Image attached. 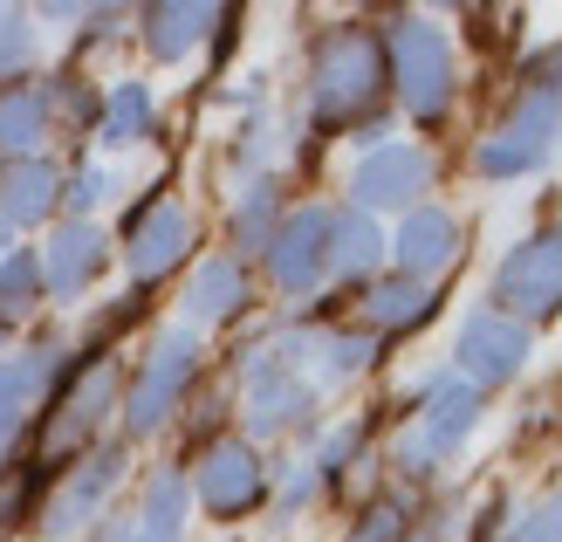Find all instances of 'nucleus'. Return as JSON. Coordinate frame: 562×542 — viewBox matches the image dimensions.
Segmentation results:
<instances>
[{"instance_id":"obj_1","label":"nucleus","mask_w":562,"mask_h":542,"mask_svg":"<svg viewBox=\"0 0 562 542\" xmlns=\"http://www.w3.org/2000/svg\"><path fill=\"white\" fill-rule=\"evenodd\" d=\"M384 90V42L371 27H329L308 55V103H316L323 124H350L378 103Z\"/></svg>"},{"instance_id":"obj_2","label":"nucleus","mask_w":562,"mask_h":542,"mask_svg":"<svg viewBox=\"0 0 562 542\" xmlns=\"http://www.w3.org/2000/svg\"><path fill=\"white\" fill-rule=\"evenodd\" d=\"M453 42H446V27H432L426 14H405L391 21L384 35V82H398V97L412 118H439L446 103H453Z\"/></svg>"},{"instance_id":"obj_3","label":"nucleus","mask_w":562,"mask_h":542,"mask_svg":"<svg viewBox=\"0 0 562 542\" xmlns=\"http://www.w3.org/2000/svg\"><path fill=\"white\" fill-rule=\"evenodd\" d=\"M481 425V391H473L467 378H453V370H439V378L418 391V419L412 433L398 440V467L405 474H432L439 461H453L460 440Z\"/></svg>"},{"instance_id":"obj_4","label":"nucleus","mask_w":562,"mask_h":542,"mask_svg":"<svg viewBox=\"0 0 562 542\" xmlns=\"http://www.w3.org/2000/svg\"><path fill=\"white\" fill-rule=\"evenodd\" d=\"M192 370H200V330H186V323L158 330V344L145 351V370H137V385H131V406H124L131 440H145L172 419V406L192 385Z\"/></svg>"},{"instance_id":"obj_5","label":"nucleus","mask_w":562,"mask_h":542,"mask_svg":"<svg viewBox=\"0 0 562 542\" xmlns=\"http://www.w3.org/2000/svg\"><path fill=\"white\" fill-rule=\"evenodd\" d=\"M302 364H308V336H274V344H261L247 357L240 391H247V425H255V433H281V425L308 406Z\"/></svg>"},{"instance_id":"obj_6","label":"nucleus","mask_w":562,"mask_h":542,"mask_svg":"<svg viewBox=\"0 0 562 542\" xmlns=\"http://www.w3.org/2000/svg\"><path fill=\"white\" fill-rule=\"evenodd\" d=\"M110 406H117V364H110V357H90V364H82L76 378H69V391L55 398V412H48L42 440H35V467L48 474L55 461H69V453L103 425Z\"/></svg>"},{"instance_id":"obj_7","label":"nucleus","mask_w":562,"mask_h":542,"mask_svg":"<svg viewBox=\"0 0 562 542\" xmlns=\"http://www.w3.org/2000/svg\"><path fill=\"white\" fill-rule=\"evenodd\" d=\"M549 137H555V82H528V97L515 103V118L501 124L494 137H481L473 152V173L487 179H521L549 158Z\"/></svg>"},{"instance_id":"obj_8","label":"nucleus","mask_w":562,"mask_h":542,"mask_svg":"<svg viewBox=\"0 0 562 542\" xmlns=\"http://www.w3.org/2000/svg\"><path fill=\"white\" fill-rule=\"evenodd\" d=\"M494 302H501V317H515V323L555 317V302H562V247H555V234H528L508 262H501Z\"/></svg>"},{"instance_id":"obj_9","label":"nucleus","mask_w":562,"mask_h":542,"mask_svg":"<svg viewBox=\"0 0 562 542\" xmlns=\"http://www.w3.org/2000/svg\"><path fill=\"white\" fill-rule=\"evenodd\" d=\"M453 378H467L473 391L481 385H515L521 364H528V323L501 317V309H481V317L460 323V344H453Z\"/></svg>"},{"instance_id":"obj_10","label":"nucleus","mask_w":562,"mask_h":542,"mask_svg":"<svg viewBox=\"0 0 562 542\" xmlns=\"http://www.w3.org/2000/svg\"><path fill=\"white\" fill-rule=\"evenodd\" d=\"M261 488H268V467H261V453L247 446V440H213L206 453H200V474H192V495H200L220 522H234V516H247V508L261 501Z\"/></svg>"},{"instance_id":"obj_11","label":"nucleus","mask_w":562,"mask_h":542,"mask_svg":"<svg viewBox=\"0 0 562 542\" xmlns=\"http://www.w3.org/2000/svg\"><path fill=\"white\" fill-rule=\"evenodd\" d=\"M329 262V213L323 207H302V213H281L274 241H268V275L281 296H308L323 281Z\"/></svg>"},{"instance_id":"obj_12","label":"nucleus","mask_w":562,"mask_h":542,"mask_svg":"<svg viewBox=\"0 0 562 542\" xmlns=\"http://www.w3.org/2000/svg\"><path fill=\"white\" fill-rule=\"evenodd\" d=\"M426 186H432V158L418 152V145H378V152L350 173L357 213H363V207H398V213H412Z\"/></svg>"},{"instance_id":"obj_13","label":"nucleus","mask_w":562,"mask_h":542,"mask_svg":"<svg viewBox=\"0 0 562 542\" xmlns=\"http://www.w3.org/2000/svg\"><path fill=\"white\" fill-rule=\"evenodd\" d=\"M124 234H131V275L137 281H158V275H172L179 262H186V247H192V213L186 207H137L131 220H124Z\"/></svg>"},{"instance_id":"obj_14","label":"nucleus","mask_w":562,"mask_h":542,"mask_svg":"<svg viewBox=\"0 0 562 542\" xmlns=\"http://www.w3.org/2000/svg\"><path fill=\"white\" fill-rule=\"evenodd\" d=\"M384 247H391V262H398L405 281H432L460 262V220L439 213V207H412L398 220V241H384Z\"/></svg>"},{"instance_id":"obj_15","label":"nucleus","mask_w":562,"mask_h":542,"mask_svg":"<svg viewBox=\"0 0 562 542\" xmlns=\"http://www.w3.org/2000/svg\"><path fill=\"white\" fill-rule=\"evenodd\" d=\"M35 254H42V289H48V296H63V302H76V296L103 275L110 241L97 234L90 220H63V226H55V241L35 247Z\"/></svg>"},{"instance_id":"obj_16","label":"nucleus","mask_w":562,"mask_h":542,"mask_svg":"<svg viewBox=\"0 0 562 542\" xmlns=\"http://www.w3.org/2000/svg\"><path fill=\"white\" fill-rule=\"evenodd\" d=\"M117 461L124 453L117 446H103V453H90V461L76 467V480H63L55 488V501H48V535H76V529H90V516H97V501L117 488Z\"/></svg>"},{"instance_id":"obj_17","label":"nucleus","mask_w":562,"mask_h":542,"mask_svg":"<svg viewBox=\"0 0 562 542\" xmlns=\"http://www.w3.org/2000/svg\"><path fill=\"white\" fill-rule=\"evenodd\" d=\"M55 207H63V173H55L48 158H8V173H0V220L35 226Z\"/></svg>"},{"instance_id":"obj_18","label":"nucleus","mask_w":562,"mask_h":542,"mask_svg":"<svg viewBox=\"0 0 562 542\" xmlns=\"http://www.w3.org/2000/svg\"><path fill=\"white\" fill-rule=\"evenodd\" d=\"M247 309V268L234 262V254H213V262H200V275H192L186 289V330L200 323H227Z\"/></svg>"},{"instance_id":"obj_19","label":"nucleus","mask_w":562,"mask_h":542,"mask_svg":"<svg viewBox=\"0 0 562 542\" xmlns=\"http://www.w3.org/2000/svg\"><path fill=\"white\" fill-rule=\"evenodd\" d=\"M384 262V234H378V220L371 213H329V262L323 275L336 281H371V268Z\"/></svg>"},{"instance_id":"obj_20","label":"nucleus","mask_w":562,"mask_h":542,"mask_svg":"<svg viewBox=\"0 0 562 542\" xmlns=\"http://www.w3.org/2000/svg\"><path fill=\"white\" fill-rule=\"evenodd\" d=\"M55 344H35V351H21V357H8L0 364V440L14 433V425L35 412V398H42V385L55 378Z\"/></svg>"},{"instance_id":"obj_21","label":"nucleus","mask_w":562,"mask_h":542,"mask_svg":"<svg viewBox=\"0 0 562 542\" xmlns=\"http://www.w3.org/2000/svg\"><path fill=\"white\" fill-rule=\"evenodd\" d=\"M151 124H158V103H151V82H117V90L103 97V110H97V137L110 152H131V145H145L151 137Z\"/></svg>"},{"instance_id":"obj_22","label":"nucleus","mask_w":562,"mask_h":542,"mask_svg":"<svg viewBox=\"0 0 562 542\" xmlns=\"http://www.w3.org/2000/svg\"><path fill=\"white\" fill-rule=\"evenodd\" d=\"M439 309V296L426 289V281H405V275H384L363 289V323L371 330H418Z\"/></svg>"},{"instance_id":"obj_23","label":"nucleus","mask_w":562,"mask_h":542,"mask_svg":"<svg viewBox=\"0 0 562 542\" xmlns=\"http://www.w3.org/2000/svg\"><path fill=\"white\" fill-rule=\"evenodd\" d=\"M48 118H55V97L42 82H21V90L0 97V152L14 158H35V145L48 137Z\"/></svg>"},{"instance_id":"obj_24","label":"nucleus","mask_w":562,"mask_h":542,"mask_svg":"<svg viewBox=\"0 0 562 542\" xmlns=\"http://www.w3.org/2000/svg\"><path fill=\"white\" fill-rule=\"evenodd\" d=\"M137 21H145V42H151V55H165V63H179V55H192V48L206 42V27L220 21V8H179V0H165V8H145Z\"/></svg>"},{"instance_id":"obj_25","label":"nucleus","mask_w":562,"mask_h":542,"mask_svg":"<svg viewBox=\"0 0 562 542\" xmlns=\"http://www.w3.org/2000/svg\"><path fill=\"white\" fill-rule=\"evenodd\" d=\"M131 522H137V542H179L186 535V474H158Z\"/></svg>"},{"instance_id":"obj_26","label":"nucleus","mask_w":562,"mask_h":542,"mask_svg":"<svg viewBox=\"0 0 562 542\" xmlns=\"http://www.w3.org/2000/svg\"><path fill=\"white\" fill-rule=\"evenodd\" d=\"M35 302H42V254L35 247H8L0 254V330L35 317Z\"/></svg>"},{"instance_id":"obj_27","label":"nucleus","mask_w":562,"mask_h":542,"mask_svg":"<svg viewBox=\"0 0 562 542\" xmlns=\"http://www.w3.org/2000/svg\"><path fill=\"white\" fill-rule=\"evenodd\" d=\"M308 357H316L323 385H344V378H357V370H371L378 344L363 330H329V336H308Z\"/></svg>"},{"instance_id":"obj_28","label":"nucleus","mask_w":562,"mask_h":542,"mask_svg":"<svg viewBox=\"0 0 562 542\" xmlns=\"http://www.w3.org/2000/svg\"><path fill=\"white\" fill-rule=\"evenodd\" d=\"M274 226H281V186L274 179H255L240 192V207H234V247L247 254V247H268L274 241ZM234 254V262H240Z\"/></svg>"},{"instance_id":"obj_29","label":"nucleus","mask_w":562,"mask_h":542,"mask_svg":"<svg viewBox=\"0 0 562 542\" xmlns=\"http://www.w3.org/2000/svg\"><path fill=\"white\" fill-rule=\"evenodd\" d=\"M35 480H42V467H35V461H14V467H0V542H8V535L21 529V516H27V495H35Z\"/></svg>"},{"instance_id":"obj_30","label":"nucleus","mask_w":562,"mask_h":542,"mask_svg":"<svg viewBox=\"0 0 562 542\" xmlns=\"http://www.w3.org/2000/svg\"><path fill=\"white\" fill-rule=\"evenodd\" d=\"M27 55H35V27L21 8H0V76H21Z\"/></svg>"},{"instance_id":"obj_31","label":"nucleus","mask_w":562,"mask_h":542,"mask_svg":"<svg viewBox=\"0 0 562 542\" xmlns=\"http://www.w3.org/2000/svg\"><path fill=\"white\" fill-rule=\"evenodd\" d=\"M412 522H405V508L398 501H371L363 508V529H357V542H398Z\"/></svg>"},{"instance_id":"obj_32","label":"nucleus","mask_w":562,"mask_h":542,"mask_svg":"<svg viewBox=\"0 0 562 542\" xmlns=\"http://www.w3.org/2000/svg\"><path fill=\"white\" fill-rule=\"evenodd\" d=\"M63 199H69L76 213H90V207H103V199H110V173H103V165H82V173L69 179V192H63Z\"/></svg>"},{"instance_id":"obj_33","label":"nucleus","mask_w":562,"mask_h":542,"mask_svg":"<svg viewBox=\"0 0 562 542\" xmlns=\"http://www.w3.org/2000/svg\"><path fill=\"white\" fill-rule=\"evenodd\" d=\"M357 453H363V425H336V433H329V446H323V474H344L350 461H357Z\"/></svg>"},{"instance_id":"obj_34","label":"nucleus","mask_w":562,"mask_h":542,"mask_svg":"<svg viewBox=\"0 0 562 542\" xmlns=\"http://www.w3.org/2000/svg\"><path fill=\"white\" fill-rule=\"evenodd\" d=\"M308 495H316V467H308V461H289V467H281V516H295Z\"/></svg>"},{"instance_id":"obj_35","label":"nucleus","mask_w":562,"mask_h":542,"mask_svg":"<svg viewBox=\"0 0 562 542\" xmlns=\"http://www.w3.org/2000/svg\"><path fill=\"white\" fill-rule=\"evenodd\" d=\"M508 542H555V508H549V501H536V508H528V516L508 529Z\"/></svg>"},{"instance_id":"obj_36","label":"nucleus","mask_w":562,"mask_h":542,"mask_svg":"<svg viewBox=\"0 0 562 542\" xmlns=\"http://www.w3.org/2000/svg\"><path fill=\"white\" fill-rule=\"evenodd\" d=\"M398 542H446V535H439V529L426 522V529H412V535H398Z\"/></svg>"},{"instance_id":"obj_37","label":"nucleus","mask_w":562,"mask_h":542,"mask_svg":"<svg viewBox=\"0 0 562 542\" xmlns=\"http://www.w3.org/2000/svg\"><path fill=\"white\" fill-rule=\"evenodd\" d=\"M8 247H14V226H8V220H0V254H8Z\"/></svg>"}]
</instances>
